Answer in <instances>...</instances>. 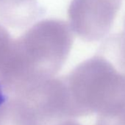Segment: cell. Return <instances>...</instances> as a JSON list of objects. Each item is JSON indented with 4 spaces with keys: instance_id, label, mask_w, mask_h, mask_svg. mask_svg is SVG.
Instances as JSON below:
<instances>
[{
    "instance_id": "1",
    "label": "cell",
    "mask_w": 125,
    "mask_h": 125,
    "mask_svg": "<svg viewBox=\"0 0 125 125\" xmlns=\"http://www.w3.org/2000/svg\"><path fill=\"white\" fill-rule=\"evenodd\" d=\"M73 42V30L64 21L35 23L13 41L0 81L3 85L9 81L24 86L54 77L66 62Z\"/></svg>"
},
{
    "instance_id": "2",
    "label": "cell",
    "mask_w": 125,
    "mask_h": 125,
    "mask_svg": "<svg viewBox=\"0 0 125 125\" xmlns=\"http://www.w3.org/2000/svg\"><path fill=\"white\" fill-rule=\"evenodd\" d=\"M63 78L72 118L125 110V73L104 55L82 62Z\"/></svg>"
},
{
    "instance_id": "3",
    "label": "cell",
    "mask_w": 125,
    "mask_h": 125,
    "mask_svg": "<svg viewBox=\"0 0 125 125\" xmlns=\"http://www.w3.org/2000/svg\"><path fill=\"white\" fill-rule=\"evenodd\" d=\"M122 0H72L69 25L82 40L97 41L110 31Z\"/></svg>"
},
{
    "instance_id": "4",
    "label": "cell",
    "mask_w": 125,
    "mask_h": 125,
    "mask_svg": "<svg viewBox=\"0 0 125 125\" xmlns=\"http://www.w3.org/2000/svg\"><path fill=\"white\" fill-rule=\"evenodd\" d=\"M43 13L37 0H0V20L12 28L27 27Z\"/></svg>"
},
{
    "instance_id": "5",
    "label": "cell",
    "mask_w": 125,
    "mask_h": 125,
    "mask_svg": "<svg viewBox=\"0 0 125 125\" xmlns=\"http://www.w3.org/2000/svg\"><path fill=\"white\" fill-rule=\"evenodd\" d=\"M8 30L0 24V72L13 43Z\"/></svg>"
},
{
    "instance_id": "6",
    "label": "cell",
    "mask_w": 125,
    "mask_h": 125,
    "mask_svg": "<svg viewBox=\"0 0 125 125\" xmlns=\"http://www.w3.org/2000/svg\"><path fill=\"white\" fill-rule=\"evenodd\" d=\"M95 125H125V110L115 113L98 115Z\"/></svg>"
},
{
    "instance_id": "7",
    "label": "cell",
    "mask_w": 125,
    "mask_h": 125,
    "mask_svg": "<svg viewBox=\"0 0 125 125\" xmlns=\"http://www.w3.org/2000/svg\"><path fill=\"white\" fill-rule=\"evenodd\" d=\"M52 125H82V124L73 118H68L61 119V120L52 124Z\"/></svg>"
},
{
    "instance_id": "8",
    "label": "cell",
    "mask_w": 125,
    "mask_h": 125,
    "mask_svg": "<svg viewBox=\"0 0 125 125\" xmlns=\"http://www.w3.org/2000/svg\"><path fill=\"white\" fill-rule=\"evenodd\" d=\"M8 96L5 91L4 85H2V82L0 81V107H1L7 101Z\"/></svg>"
},
{
    "instance_id": "9",
    "label": "cell",
    "mask_w": 125,
    "mask_h": 125,
    "mask_svg": "<svg viewBox=\"0 0 125 125\" xmlns=\"http://www.w3.org/2000/svg\"><path fill=\"white\" fill-rule=\"evenodd\" d=\"M124 35H125V17H124Z\"/></svg>"
}]
</instances>
